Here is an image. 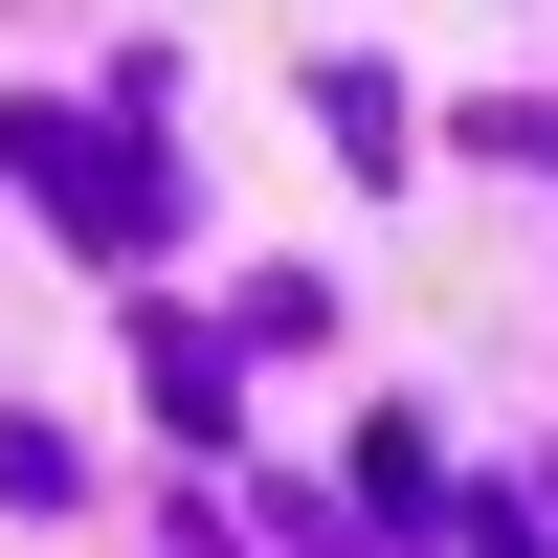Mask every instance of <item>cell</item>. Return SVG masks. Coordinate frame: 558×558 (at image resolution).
Here are the masks:
<instances>
[{
  "label": "cell",
  "mask_w": 558,
  "mask_h": 558,
  "mask_svg": "<svg viewBox=\"0 0 558 558\" xmlns=\"http://www.w3.org/2000/svg\"><path fill=\"white\" fill-rule=\"evenodd\" d=\"M0 157H23L89 246H157V223H179V202H157V157H112V134H68V112H0Z\"/></svg>",
  "instance_id": "1"
},
{
  "label": "cell",
  "mask_w": 558,
  "mask_h": 558,
  "mask_svg": "<svg viewBox=\"0 0 558 558\" xmlns=\"http://www.w3.org/2000/svg\"><path fill=\"white\" fill-rule=\"evenodd\" d=\"M470 558H536V514H470Z\"/></svg>",
  "instance_id": "2"
}]
</instances>
